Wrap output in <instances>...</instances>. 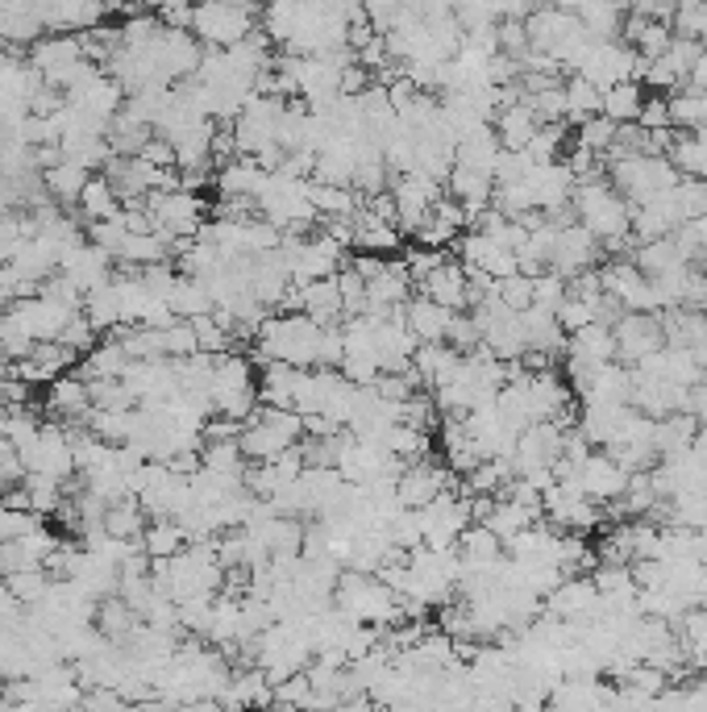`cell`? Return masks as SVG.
<instances>
[{
	"label": "cell",
	"mask_w": 707,
	"mask_h": 712,
	"mask_svg": "<svg viewBox=\"0 0 707 712\" xmlns=\"http://www.w3.org/2000/svg\"><path fill=\"white\" fill-rule=\"evenodd\" d=\"M445 488H454V471L445 462L429 459V455L416 462H404V471L395 479V491H400V505L404 508H424Z\"/></svg>",
	"instance_id": "obj_9"
},
{
	"label": "cell",
	"mask_w": 707,
	"mask_h": 712,
	"mask_svg": "<svg viewBox=\"0 0 707 712\" xmlns=\"http://www.w3.org/2000/svg\"><path fill=\"white\" fill-rule=\"evenodd\" d=\"M616 333V359L620 363L637 367L641 359H649L654 350L666 347V330H661V313H620V321L612 325Z\"/></svg>",
	"instance_id": "obj_8"
},
{
	"label": "cell",
	"mask_w": 707,
	"mask_h": 712,
	"mask_svg": "<svg viewBox=\"0 0 707 712\" xmlns=\"http://www.w3.org/2000/svg\"><path fill=\"white\" fill-rule=\"evenodd\" d=\"M92 388V409H134L138 400L121 380H88Z\"/></svg>",
	"instance_id": "obj_50"
},
{
	"label": "cell",
	"mask_w": 707,
	"mask_h": 712,
	"mask_svg": "<svg viewBox=\"0 0 707 712\" xmlns=\"http://www.w3.org/2000/svg\"><path fill=\"white\" fill-rule=\"evenodd\" d=\"M79 313L88 316V321H92L100 333H112L117 325H126V321H121V292H117V284H112V280H109V284L88 287V292H84V309H79Z\"/></svg>",
	"instance_id": "obj_26"
},
{
	"label": "cell",
	"mask_w": 707,
	"mask_h": 712,
	"mask_svg": "<svg viewBox=\"0 0 707 712\" xmlns=\"http://www.w3.org/2000/svg\"><path fill=\"white\" fill-rule=\"evenodd\" d=\"M404 316H409V330L416 333V342H445V330H450L454 309L429 301L421 292V296H412V301L404 304Z\"/></svg>",
	"instance_id": "obj_18"
},
{
	"label": "cell",
	"mask_w": 707,
	"mask_h": 712,
	"mask_svg": "<svg viewBox=\"0 0 707 712\" xmlns=\"http://www.w3.org/2000/svg\"><path fill=\"white\" fill-rule=\"evenodd\" d=\"M208 396H213V412H225V417L246 421V417L258 409V380H254L251 354H242V350H225V354H217Z\"/></svg>",
	"instance_id": "obj_3"
},
{
	"label": "cell",
	"mask_w": 707,
	"mask_h": 712,
	"mask_svg": "<svg viewBox=\"0 0 707 712\" xmlns=\"http://www.w3.org/2000/svg\"><path fill=\"white\" fill-rule=\"evenodd\" d=\"M566 359H587V363H612L616 359V333L603 321H591L582 330L566 333Z\"/></svg>",
	"instance_id": "obj_17"
},
{
	"label": "cell",
	"mask_w": 707,
	"mask_h": 712,
	"mask_svg": "<svg viewBox=\"0 0 707 712\" xmlns=\"http://www.w3.org/2000/svg\"><path fill=\"white\" fill-rule=\"evenodd\" d=\"M670 163L678 167V175H699L707 179V138H678L670 143Z\"/></svg>",
	"instance_id": "obj_40"
},
{
	"label": "cell",
	"mask_w": 707,
	"mask_h": 712,
	"mask_svg": "<svg viewBox=\"0 0 707 712\" xmlns=\"http://www.w3.org/2000/svg\"><path fill=\"white\" fill-rule=\"evenodd\" d=\"M192 325H196V342H200V350H208V354H225V350L242 347V342L234 338V330L217 321V313L192 316Z\"/></svg>",
	"instance_id": "obj_41"
},
{
	"label": "cell",
	"mask_w": 707,
	"mask_h": 712,
	"mask_svg": "<svg viewBox=\"0 0 707 712\" xmlns=\"http://www.w3.org/2000/svg\"><path fill=\"white\" fill-rule=\"evenodd\" d=\"M566 113H570L575 121H587V117L603 113V96H599L587 79H579V84H570V92H566Z\"/></svg>",
	"instance_id": "obj_49"
},
{
	"label": "cell",
	"mask_w": 707,
	"mask_h": 712,
	"mask_svg": "<svg viewBox=\"0 0 707 712\" xmlns=\"http://www.w3.org/2000/svg\"><path fill=\"white\" fill-rule=\"evenodd\" d=\"M304 313L313 316L316 325H342V321H346V304H342L337 275H325V280L304 284Z\"/></svg>",
	"instance_id": "obj_19"
},
{
	"label": "cell",
	"mask_w": 707,
	"mask_h": 712,
	"mask_svg": "<svg viewBox=\"0 0 707 712\" xmlns=\"http://www.w3.org/2000/svg\"><path fill=\"white\" fill-rule=\"evenodd\" d=\"M458 554H462V567H488L503 558V542L483 521H471L458 538Z\"/></svg>",
	"instance_id": "obj_27"
},
{
	"label": "cell",
	"mask_w": 707,
	"mask_h": 712,
	"mask_svg": "<svg viewBox=\"0 0 707 712\" xmlns=\"http://www.w3.org/2000/svg\"><path fill=\"white\" fill-rule=\"evenodd\" d=\"M308 201H313L316 222H321V217H342V213H354V208H359V192L350 188V184H330V179L308 175Z\"/></svg>",
	"instance_id": "obj_28"
},
{
	"label": "cell",
	"mask_w": 707,
	"mask_h": 712,
	"mask_svg": "<svg viewBox=\"0 0 707 712\" xmlns=\"http://www.w3.org/2000/svg\"><path fill=\"white\" fill-rule=\"evenodd\" d=\"M59 271L71 275V284H76L79 292H88V287L96 284H109L112 271H117V259H112L109 251H100L96 242H88V234H84V242H76L71 251H63Z\"/></svg>",
	"instance_id": "obj_10"
},
{
	"label": "cell",
	"mask_w": 707,
	"mask_h": 712,
	"mask_svg": "<svg viewBox=\"0 0 707 712\" xmlns=\"http://www.w3.org/2000/svg\"><path fill=\"white\" fill-rule=\"evenodd\" d=\"M33 525H42V517H38L33 508H9V505H0V542L21 538V534H26V529H33Z\"/></svg>",
	"instance_id": "obj_53"
},
{
	"label": "cell",
	"mask_w": 707,
	"mask_h": 712,
	"mask_svg": "<svg viewBox=\"0 0 707 712\" xmlns=\"http://www.w3.org/2000/svg\"><path fill=\"white\" fill-rule=\"evenodd\" d=\"M491 192H495L491 172H479V167H462V163H454L450 175H445V196H454L467 213H483V208L491 205Z\"/></svg>",
	"instance_id": "obj_16"
},
{
	"label": "cell",
	"mask_w": 707,
	"mask_h": 712,
	"mask_svg": "<svg viewBox=\"0 0 707 712\" xmlns=\"http://www.w3.org/2000/svg\"><path fill=\"white\" fill-rule=\"evenodd\" d=\"M553 316H558V325H562L566 333H575V330H582V325H591V321H596V309H591V301H582V296H566Z\"/></svg>",
	"instance_id": "obj_52"
},
{
	"label": "cell",
	"mask_w": 707,
	"mask_h": 712,
	"mask_svg": "<svg viewBox=\"0 0 707 712\" xmlns=\"http://www.w3.org/2000/svg\"><path fill=\"white\" fill-rule=\"evenodd\" d=\"M599 254H603V242H599L582 222H570L558 230V254H553V271H562L566 280L579 275V271L596 267Z\"/></svg>",
	"instance_id": "obj_12"
},
{
	"label": "cell",
	"mask_w": 707,
	"mask_h": 712,
	"mask_svg": "<svg viewBox=\"0 0 707 712\" xmlns=\"http://www.w3.org/2000/svg\"><path fill=\"white\" fill-rule=\"evenodd\" d=\"M141 546L150 558H171L188 546V534H184V525L175 521V517H150L146 521V534H141Z\"/></svg>",
	"instance_id": "obj_33"
},
{
	"label": "cell",
	"mask_w": 707,
	"mask_h": 712,
	"mask_svg": "<svg viewBox=\"0 0 707 712\" xmlns=\"http://www.w3.org/2000/svg\"><path fill=\"white\" fill-rule=\"evenodd\" d=\"M167 304H171L179 316H205L217 309V301H213V292L205 287V280H196V275H184L179 271V280L171 284V292H167Z\"/></svg>",
	"instance_id": "obj_30"
},
{
	"label": "cell",
	"mask_w": 707,
	"mask_h": 712,
	"mask_svg": "<svg viewBox=\"0 0 707 712\" xmlns=\"http://www.w3.org/2000/svg\"><path fill=\"white\" fill-rule=\"evenodd\" d=\"M691 412L699 426H707V383H695L691 388Z\"/></svg>",
	"instance_id": "obj_57"
},
{
	"label": "cell",
	"mask_w": 707,
	"mask_h": 712,
	"mask_svg": "<svg viewBox=\"0 0 707 712\" xmlns=\"http://www.w3.org/2000/svg\"><path fill=\"white\" fill-rule=\"evenodd\" d=\"M637 121H641V129H666V126H670V105H661V100H649V105H641Z\"/></svg>",
	"instance_id": "obj_56"
},
{
	"label": "cell",
	"mask_w": 707,
	"mask_h": 712,
	"mask_svg": "<svg viewBox=\"0 0 707 712\" xmlns=\"http://www.w3.org/2000/svg\"><path fill=\"white\" fill-rule=\"evenodd\" d=\"M429 446H433V433H424V429H416V426L395 421V426L387 429V450H392L395 459L416 462V459H424V455H429Z\"/></svg>",
	"instance_id": "obj_38"
},
{
	"label": "cell",
	"mask_w": 707,
	"mask_h": 712,
	"mask_svg": "<svg viewBox=\"0 0 707 712\" xmlns=\"http://www.w3.org/2000/svg\"><path fill=\"white\" fill-rule=\"evenodd\" d=\"M105 529H109L112 538H141L146 534V508H141L138 496H121V500H112L109 508H105Z\"/></svg>",
	"instance_id": "obj_32"
},
{
	"label": "cell",
	"mask_w": 707,
	"mask_h": 712,
	"mask_svg": "<svg viewBox=\"0 0 707 712\" xmlns=\"http://www.w3.org/2000/svg\"><path fill=\"white\" fill-rule=\"evenodd\" d=\"M575 213L579 222L599 237V242H612V237L632 234V205L616 192L612 179H591V184H575Z\"/></svg>",
	"instance_id": "obj_2"
},
{
	"label": "cell",
	"mask_w": 707,
	"mask_h": 712,
	"mask_svg": "<svg viewBox=\"0 0 707 712\" xmlns=\"http://www.w3.org/2000/svg\"><path fill=\"white\" fill-rule=\"evenodd\" d=\"M251 0H205V4H196V17H192V30L200 33L208 47H234L251 33Z\"/></svg>",
	"instance_id": "obj_6"
},
{
	"label": "cell",
	"mask_w": 707,
	"mask_h": 712,
	"mask_svg": "<svg viewBox=\"0 0 707 712\" xmlns=\"http://www.w3.org/2000/svg\"><path fill=\"white\" fill-rule=\"evenodd\" d=\"M76 213L84 217V225L88 222H109V217H117L121 213V196H117V188H112L109 175H88V184H84V192H79V205Z\"/></svg>",
	"instance_id": "obj_22"
},
{
	"label": "cell",
	"mask_w": 707,
	"mask_h": 712,
	"mask_svg": "<svg viewBox=\"0 0 707 712\" xmlns=\"http://www.w3.org/2000/svg\"><path fill=\"white\" fill-rule=\"evenodd\" d=\"M146 208H150V217H155V230L167 237H196V230L205 225V213H208L200 192H192V188L146 192Z\"/></svg>",
	"instance_id": "obj_5"
},
{
	"label": "cell",
	"mask_w": 707,
	"mask_h": 712,
	"mask_svg": "<svg viewBox=\"0 0 707 712\" xmlns=\"http://www.w3.org/2000/svg\"><path fill=\"white\" fill-rule=\"evenodd\" d=\"M445 342L454 350H474L479 342H483V330H479V321H474L471 309H454V316H450V330H445Z\"/></svg>",
	"instance_id": "obj_43"
},
{
	"label": "cell",
	"mask_w": 707,
	"mask_h": 712,
	"mask_svg": "<svg viewBox=\"0 0 707 712\" xmlns=\"http://www.w3.org/2000/svg\"><path fill=\"white\" fill-rule=\"evenodd\" d=\"M695 363H699V375H704V383H707V342L704 347H695Z\"/></svg>",
	"instance_id": "obj_58"
},
{
	"label": "cell",
	"mask_w": 707,
	"mask_h": 712,
	"mask_svg": "<svg viewBox=\"0 0 707 712\" xmlns=\"http://www.w3.org/2000/svg\"><path fill=\"white\" fill-rule=\"evenodd\" d=\"M603 113H608L612 121H632V117L641 113V96H637V88H629V84H612V88L603 92Z\"/></svg>",
	"instance_id": "obj_46"
},
{
	"label": "cell",
	"mask_w": 707,
	"mask_h": 712,
	"mask_svg": "<svg viewBox=\"0 0 707 712\" xmlns=\"http://www.w3.org/2000/svg\"><path fill=\"white\" fill-rule=\"evenodd\" d=\"M171 242L167 234H126L121 242V254L117 263H129V267H146V263H158V259H171Z\"/></svg>",
	"instance_id": "obj_34"
},
{
	"label": "cell",
	"mask_w": 707,
	"mask_h": 712,
	"mask_svg": "<svg viewBox=\"0 0 707 712\" xmlns=\"http://www.w3.org/2000/svg\"><path fill=\"white\" fill-rule=\"evenodd\" d=\"M138 621L141 617L121 601V592H112V596H105V601L96 604V625H100V633H105L109 642H117V646H126V637L138 630Z\"/></svg>",
	"instance_id": "obj_29"
},
{
	"label": "cell",
	"mask_w": 707,
	"mask_h": 712,
	"mask_svg": "<svg viewBox=\"0 0 707 712\" xmlns=\"http://www.w3.org/2000/svg\"><path fill=\"white\" fill-rule=\"evenodd\" d=\"M88 167L84 163H76V158H63V163H55V167H47L42 172V184H47V196L55 201V205L63 208H76L79 205V192H84V184H88Z\"/></svg>",
	"instance_id": "obj_23"
},
{
	"label": "cell",
	"mask_w": 707,
	"mask_h": 712,
	"mask_svg": "<svg viewBox=\"0 0 707 712\" xmlns=\"http://www.w3.org/2000/svg\"><path fill=\"white\" fill-rule=\"evenodd\" d=\"M321 330L308 313H267V321L254 333V359H279L292 367H316Z\"/></svg>",
	"instance_id": "obj_1"
},
{
	"label": "cell",
	"mask_w": 707,
	"mask_h": 712,
	"mask_svg": "<svg viewBox=\"0 0 707 712\" xmlns=\"http://www.w3.org/2000/svg\"><path fill=\"white\" fill-rule=\"evenodd\" d=\"M632 404H582L579 412V433L587 438L591 446H608L620 433V426H625V417H629Z\"/></svg>",
	"instance_id": "obj_20"
},
{
	"label": "cell",
	"mask_w": 707,
	"mask_h": 712,
	"mask_svg": "<svg viewBox=\"0 0 707 712\" xmlns=\"http://www.w3.org/2000/svg\"><path fill=\"white\" fill-rule=\"evenodd\" d=\"M629 475L612 455H603V450H591L587 462L579 467V479H582V491L596 500V505H612L625 496V484H629Z\"/></svg>",
	"instance_id": "obj_13"
},
{
	"label": "cell",
	"mask_w": 707,
	"mask_h": 712,
	"mask_svg": "<svg viewBox=\"0 0 707 712\" xmlns=\"http://www.w3.org/2000/svg\"><path fill=\"white\" fill-rule=\"evenodd\" d=\"M59 338H63V342H67L71 350H76V354H88V350H92L96 342H100V330H96V325H92V321H88L84 313H76V316H71V321L63 325V333H59Z\"/></svg>",
	"instance_id": "obj_51"
},
{
	"label": "cell",
	"mask_w": 707,
	"mask_h": 712,
	"mask_svg": "<svg viewBox=\"0 0 707 712\" xmlns=\"http://www.w3.org/2000/svg\"><path fill=\"white\" fill-rule=\"evenodd\" d=\"M678 222H691V217H707V179L699 175H678V184L670 188Z\"/></svg>",
	"instance_id": "obj_36"
},
{
	"label": "cell",
	"mask_w": 707,
	"mask_h": 712,
	"mask_svg": "<svg viewBox=\"0 0 707 712\" xmlns=\"http://www.w3.org/2000/svg\"><path fill=\"white\" fill-rule=\"evenodd\" d=\"M691 263H695V267H699V271H707V242H704V246H699V254H695Z\"/></svg>",
	"instance_id": "obj_59"
},
{
	"label": "cell",
	"mask_w": 707,
	"mask_h": 712,
	"mask_svg": "<svg viewBox=\"0 0 707 712\" xmlns=\"http://www.w3.org/2000/svg\"><path fill=\"white\" fill-rule=\"evenodd\" d=\"M47 412H55L63 426L71 421H88L92 412V388H88V375L84 371H63L47 383Z\"/></svg>",
	"instance_id": "obj_11"
},
{
	"label": "cell",
	"mask_w": 707,
	"mask_h": 712,
	"mask_svg": "<svg viewBox=\"0 0 707 712\" xmlns=\"http://www.w3.org/2000/svg\"><path fill=\"white\" fill-rule=\"evenodd\" d=\"M570 296V284H566L562 271L546 267L541 275H533V304H541V309H550V313H558V304Z\"/></svg>",
	"instance_id": "obj_42"
},
{
	"label": "cell",
	"mask_w": 707,
	"mask_h": 712,
	"mask_svg": "<svg viewBox=\"0 0 707 712\" xmlns=\"http://www.w3.org/2000/svg\"><path fill=\"white\" fill-rule=\"evenodd\" d=\"M0 505H4V491H0Z\"/></svg>",
	"instance_id": "obj_60"
},
{
	"label": "cell",
	"mask_w": 707,
	"mask_h": 712,
	"mask_svg": "<svg viewBox=\"0 0 707 712\" xmlns=\"http://www.w3.org/2000/svg\"><path fill=\"white\" fill-rule=\"evenodd\" d=\"M126 363H129V354H126V347L117 342V338H105V342H96L88 354H84V375L88 380H121V371H126Z\"/></svg>",
	"instance_id": "obj_31"
},
{
	"label": "cell",
	"mask_w": 707,
	"mask_h": 712,
	"mask_svg": "<svg viewBox=\"0 0 707 712\" xmlns=\"http://www.w3.org/2000/svg\"><path fill=\"white\" fill-rule=\"evenodd\" d=\"M632 263L645 271V275H661V271L670 267H683L687 259L678 254L675 237H649V242H637V251H632Z\"/></svg>",
	"instance_id": "obj_35"
},
{
	"label": "cell",
	"mask_w": 707,
	"mask_h": 712,
	"mask_svg": "<svg viewBox=\"0 0 707 712\" xmlns=\"http://www.w3.org/2000/svg\"><path fill=\"white\" fill-rule=\"evenodd\" d=\"M50 575L47 567H26V570H13V575H4V584H9V592H13V601H21L26 608H33V604L42 601L50 592Z\"/></svg>",
	"instance_id": "obj_39"
},
{
	"label": "cell",
	"mask_w": 707,
	"mask_h": 712,
	"mask_svg": "<svg viewBox=\"0 0 707 712\" xmlns=\"http://www.w3.org/2000/svg\"><path fill=\"white\" fill-rule=\"evenodd\" d=\"M612 184L616 192L629 201V205H641L658 192L675 188L678 184V167L661 155H632V158H612Z\"/></svg>",
	"instance_id": "obj_4"
},
{
	"label": "cell",
	"mask_w": 707,
	"mask_h": 712,
	"mask_svg": "<svg viewBox=\"0 0 707 712\" xmlns=\"http://www.w3.org/2000/svg\"><path fill=\"white\" fill-rule=\"evenodd\" d=\"M699 433V421L695 412H670V417H658L654 426V446H658V459H675V455H687Z\"/></svg>",
	"instance_id": "obj_21"
},
{
	"label": "cell",
	"mask_w": 707,
	"mask_h": 712,
	"mask_svg": "<svg viewBox=\"0 0 707 712\" xmlns=\"http://www.w3.org/2000/svg\"><path fill=\"white\" fill-rule=\"evenodd\" d=\"M546 517V508H529L520 505V500H508V496H495V505H491V513L483 517V525H488L491 534L500 542H508L512 534H520L524 525H533Z\"/></svg>",
	"instance_id": "obj_25"
},
{
	"label": "cell",
	"mask_w": 707,
	"mask_h": 712,
	"mask_svg": "<svg viewBox=\"0 0 707 712\" xmlns=\"http://www.w3.org/2000/svg\"><path fill=\"white\" fill-rule=\"evenodd\" d=\"M400 259H404V267H409L412 284H421L424 275H429L433 267H441L450 254H445V246H421V242H416V246H404Z\"/></svg>",
	"instance_id": "obj_44"
},
{
	"label": "cell",
	"mask_w": 707,
	"mask_h": 712,
	"mask_svg": "<svg viewBox=\"0 0 707 712\" xmlns=\"http://www.w3.org/2000/svg\"><path fill=\"white\" fill-rule=\"evenodd\" d=\"M612 138H616V121L612 117H608V121H603V117H587V121H582V129H579V143L582 146H591V150H608V146H612Z\"/></svg>",
	"instance_id": "obj_54"
},
{
	"label": "cell",
	"mask_w": 707,
	"mask_h": 712,
	"mask_svg": "<svg viewBox=\"0 0 707 712\" xmlns=\"http://www.w3.org/2000/svg\"><path fill=\"white\" fill-rule=\"evenodd\" d=\"M503 143L500 134L488 126H474L471 134H462L454 146V163H462V167H479V172H491L495 167V158H500Z\"/></svg>",
	"instance_id": "obj_24"
},
{
	"label": "cell",
	"mask_w": 707,
	"mask_h": 712,
	"mask_svg": "<svg viewBox=\"0 0 707 712\" xmlns=\"http://www.w3.org/2000/svg\"><path fill=\"white\" fill-rule=\"evenodd\" d=\"M163 350H167V359H188V354L200 350V342H196V325H192L188 316H179L175 325L163 330Z\"/></svg>",
	"instance_id": "obj_45"
},
{
	"label": "cell",
	"mask_w": 707,
	"mask_h": 712,
	"mask_svg": "<svg viewBox=\"0 0 707 712\" xmlns=\"http://www.w3.org/2000/svg\"><path fill=\"white\" fill-rule=\"evenodd\" d=\"M495 292H500V301L508 309H529L533 304V275H524V271H512V275H503L495 280Z\"/></svg>",
	"instance_id": "obj_47"
},
{
	"label": "cell",
	"mask_w": 707,
	"mask_h": 712,
	"mask_svg": "<svg viewBox=\"0 0 707 712\" xmlns=\"http://www.w3.org/2000/svg\"><path fill=\"white\" fill-rule=\"evenodd\" d=\"M416 287H421L429 301L445 304V309H467V304H471V280H467L462 259H445V263L429 271Z\"/></svg>",
	"instance_id": "obj_15"
},
{
	"label": "cell",
	"mask_w": 707,
	"mask_h": 712,
	"mask_svg": "<svg viewBox=\"0 0 707 712\" xmlns=\"http://www.w3.org/2000/svg\"><path fill=\"white\" fill-rule=\"evenodd\" d=\"M84 234H88V242H96L100 251H109L112 259H117L129 230H126V222H121V213H117V217H109V222H88L84 225Z\"/></svg>",
	"instance_id": "obj_48"
},
{
	"label": "cell",
	"mask_w": 707,
	"mask_h": 712,
	"mask_svg": "<svg viewBox=\"0 0 707 712\" xmlns=\"http://www.w3.org/2000/svg\"><path fill=\"white\" fill-rule=\"evenodd\" d=\"M271 172L258 163L254 155H237L229 158V163H220L217 172H213V188H217V196H251V201H258L263 196V188H267Z\"/></svg>",
	"instance_id": "obj_14"
},
{
	"label": "cell",
	"mask_w": 707,
	"mask_h": 712,
	"mask_svg": "<svg viewBox=\"0 0 707 712\" xmlns=\"http://www.w3.org/2000/svg\"><path fill=\"white\" fill-rule=\"evenodd\" d=\"M537 129H541V121H537L533 109H508L500 117L495 134H500V143L508 146V150H524V146L533 143Z\"/></svg>",
	"instance_id": "obj_37"
},
{
	"label": "cell",
	"mask_w": 707,
	"mask_h": 712,
	"mask_svg": "<svg viewBox=\"0 0 707 712\" xmlns=\"http://www.w3.org/2000/svg\"><path fill=\"white\" fill-rule=\"evenodd\" d=\"M441 196H445V179H433L429 172L392 175V201H395V217H400L404 237H412V230L424 222V213L438 205Z\"/></svg>",
	"instance_id": "obj_7"
},
{
	"label": "cell",
	"mask_w": 707,
	"mask_h": 712,
	"mask_svg": "<svg viewBox=\"0 0 707 712\" xmlns=\"http://www.w3.org/2000/svg\"><path fill=\"white\" fill-rule=\"evenodd\" d=\"M138 155L146 158V163H155V167H175V143L167 134H158V129L146 138V146H141Z\"/></svg>",
	"instance_id": "obj_55"
}]
</instances>
